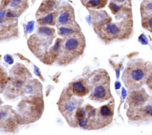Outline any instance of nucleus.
<instances>
[{"label":"nucleus","instance_id":"obj_4","mask_svg":"<svg viewBox=\"0 0 152 135\" xmlns=\"http://www.w3.org/2000/svg\"><path fill=\"white\" fill-rule=\"evenodd\" d=\"M84 41H82L81 36L78 34H72V36H68L64 43V51L69 53H78L82 49V46Z\"/></svg>","mask_w":152,"mask_h":135},{"label":"nucleus","instance_id":"obj_13","mask_svg":"<svg viewBox=\"0 0 152 135\" xmlns=\"http://www.w3.org/2000/svg\"><path fill=\"white\" fill-rule=\"evenodd\" d=\"M139 41L142 44H144V45H145V44H147L148 43V40H147L146 37L144 34H141L140 36V37H139Z\"/></svg>","mask_w":152,"mask_h":135},{"label":"nucleus","instance_id":"obj_1","mask_svg":"<svg viewBox=\"0 0 152 135\" xmlns=\"http://www.w3.org/2000/svg\"><path fill=\"white\" fill-rule=\"evenodd\" d=\"M147 67L142 61H137L128 65L122 76V81L127 87L138 88L145 80Z\"/></svg>","mask_w":152,"mask_h":135},{"label":"nucleus","instance_id":"obj_14","mask_svg":"<svg viewBox=\"0 0 152 135\" xmlns=\"http://www.w3.org/2000/svg\"><path fill=\"white\" fill-rule=\"evenodd\" d=\"M4 59L7 62H8L10 64H11L13 63V59L10 55H6L4 56Z\"/></svg>","mask_w":152,"mask_h":135},{"label":"nucleus","instance_id":"obj_5","mask_svg":"<svg viewBox=\"0 0 152 135\" xmlns=\"http://www.w3.org/2000/svg\"><path fill=\"white\" fill-rule=\"evenodd\" d=\"M14 121L12 118V111L8 106L0 107V129L11 131L14 127Z\"/></svg>","mask_w":152,"mask_h":135},{"label":"nucleus","instance_id":"obj_12","mask_svg":"<svg viewBox=\"0 0 152 135\" xmlns=\"http://www.w3.org/2000/svg\"><path fill=\"white\" fill-rule=\"evenodd\" d=\"M39 32L46 35H50L52 33V29L48 27H42L39 29Z\"/></svg>","mask_w":152,"mask_h":135},{"label":"nucleus","instance_id":"obj_9","mask_svg":"<svg viewBox=\"0 0 152 135\" xmlns=\"http://www.w3.org/2000/svg\"><path fill=\"white\" fill-rule=\"evenodd\" d=\"M107 33L111 36H116L120 32V27L116 23H109L106 27Z\"/></svg>","mask_w":152,"mask_h":135},{"label":"nucleus","instance_id":"obj_11","mask_svg":"<svg viewBox=\"0 0 152 135\" xmlns=\"http://www.w3.org/2000/svg\"><path fill=\"white\" fill-rule=\"evenodd\" d=\"M39 22L40 24L46 25V24H54V16L53 14H49L47 15H46L45 17H43L40 18L39 20Z\"/></svg>","mask_w":152,"mask_h":135},{"label":"nucleus","instance_id":"obj_7","mask_svg":"<svg viewBox=\"0 0 152 135\" xmlns=\"http://www.w3.org/2000/svg\"><path fill=\"white\" fill-rule=\"evenodd\" d=\"M71 90L72 93L78 96H83L88 92V89L84 86L81 81H77L72 83Z\"/></svg>","mask_w":152,"mask_h":135},{"label":"nucleus","instance_id":"obj_10","mask_svg":"<svg viewBox=\"0 0 152 135\" xmlns=\"http://www.w3.org/2000/svg\"><path fill=\"white\" fill-rule=\"evenodd\" d=\"M86 2V5L87 7H93V8H102L104 5H106V2L107 1H84Z\"/></svg>","mask_w":152,"mask_h":135},{"label":"nucleus","instance_id":"obj_8","mask_svg":"<svg viewBox=\"0 0 152 135\" xmlns=\"http://www.w3.org/2000/svg\"><path fill=\"white\" fill-rule=\"evenodd\" d=\"M72 14L71 11H65L61 14L58 18V22L61 24H70L71 23V21L72 20L73 17L72 15Z\"/></svg>","mask_w":152,"mask_h":135},{"label":"nucleus","instance_id":"obj_6","mask_svg":"<svg viewBox=\"0 0 152 135\" xmlns=\"http://www.w3.org/2000/svg\"><path fill=\"white\" fill-rule=\"evenodd\" d=\"M148 99V95L144 90L134 91L128 99V102L130 107L136 108L142 106Z\"/></svg>","mask_w":152,"mask_h":135},{"label":"nucleus","instance_id":"obj_2","mask_svg":"<svg viewBox=\"0 0 152 135\" xmlns=\"http://www.w3.org/2000/svg\"><path fill=\"white\" fill-rule=\"evenodd\" d=\"M100 73L94 74L91 83L93 86L90 98L93 100L103 102L109 99L110 96L109 90V79L104 74L103 71H99Z\"/></svg>","mask_w":152,"mask_h":135},{"label":"nucleus","instance_id":"obj_16","mask_svg":"<svg viewBox=\"0 0 152 135\" xmlns=\"http://www.w3.org/2000/svg\"><path fill=\"white\" fill-rule=\"evenodd\" d=\"M2 103V102H1V99H0V104Z\"/></svg>","mask_w":152,"mask_h":135},{"label":"nucleus","instance_id":"obj_15","mask_svg":"<svg viewBox=\"0 0 152 135\" xmlns=\"http://www.w3.org/2000/svg\"><path fill=\"white\" fill-rule=\"evenodd\" d=\"M33 26H34V22L33 21H30L29 23H28L27 26V29L29 33L31 32L33 29Z\"/></svg>","mask_w":152,"mask_h":135},{"label":"nucleus","instance_id":"obj_3","mask_svg":"<svg viewBox=\"0 0 152 135\" xmlns=\"http://www.w3.org/2000/svg\"><path fill=\"white\" fill-rule=\"evenodd\" d=\"M66 95V98L65 96H61L59 104V109L66 119L72 116L74 111L76 112L78 109L77 101L68 94Z\"/></svg>","mask_w":152,"mask_h":135}]
</instances>
